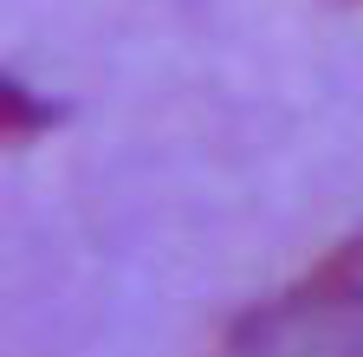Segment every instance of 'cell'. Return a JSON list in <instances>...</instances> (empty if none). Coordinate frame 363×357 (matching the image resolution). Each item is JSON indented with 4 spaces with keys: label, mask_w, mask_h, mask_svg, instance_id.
I'll return each mask as SVG.
<instances>
[{
    "label": "cell",
    "mask_w": 363,
    "mask_h": 357,
    "mask_svg": "<svg viewBox=\"0 0 363 357\" xmlns=\"http://www.w3.org/2000/svg\"><path fill=\"white\" fill-rule=\"evenodd\" d=\"M227 357H363V241H344L292 292L253 305Z\"/></svg>",
    "instance_id": "1"
}]
</instances>
